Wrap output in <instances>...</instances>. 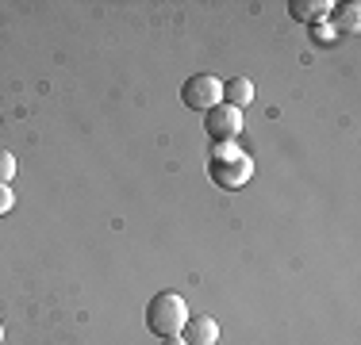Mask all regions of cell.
<instances>
[{
	"label": "cell",
	"instance_id": "12",
	"mask_svg": "<svg viewBox=\"0 0 361 345\" xmlns=\"http://www.w3.org/2000/svg\"><path fill=\"white\" fill-rule=\"evenodd\" d=\"M166 345H185V338H180V334H173V338H166Z\"/></svg>",
	"mask_w": 361,
	"mask_h": 345
},
{
	"label": "cell",
	"instance_id": "7",
	"mask_svg": "<svg viewBox=\"0 0 361 345\" xmlns=\"http://www.w3.org/2000/svg\"><path fill=\"white\" fill-rule=\"evenodd\" d=\"M331 27H334V34H357V27H361V4H334V12H331Z\"/></svg>",
	"mask_w": 361,
	"mask_h": 345
},
{
	"label": "cell",
	"instance_id": "10",
	"mask_svg": "<svg viewBox=\"0 0 361 345\" xmlns=\"http://www.w3.org/2000/svg\"><path fill=\"white\" fill-rule=\"evenodd\" d=\"M12 177H16V158L8 150H0V184H8Z\"/></svg>",
	"mask_w": 361,
	"mask_h": 345
},
{
	"label": "cell",
	"instance_id": "4",
	"mask_svg": "<svg viewBox=\"0 0 361 345\" xmlns=\"http://www.w3.org/2000/svg\"><path fill=\"white\" fill-rule=\"evenodd\" d=\"M204 131L212 134V142H235L238 131H243V111L231 108V104H216V108L208 111V123H204Z\"/></svg>",
	"mask_w": 361,
	"mask_h": 345
},
{
	"label": "cell",
	"instance_id": "9",
	"mask_svg": "<svg viewBox=\"0 0 361 345\" xmlns=\"http://www.w3.org/2000/svg\"><path fill=\"white\" fill-rule=\"evenodd\" d=\"M312 34H315V42H319V46H331V42H338V34H334L331 23H315Z\"/></svg>",
	"mask_w": 361,
	"mask_h": 345
},
{
	"label": "cell",
	"instance_id": "1",
	"mask_svg": "<svg viewBox=\"0 0 361 345\" xmlns=\"http://www.w3.org/2000/svg\"><path fill=\"white\" fill-rule=\"evenodd\" d=\"M208 177L216 180V184L223 188V192H235V188H243L246 180L254 177V161L246 158V153L238 150L235 142H219L216 150H212Z\"/></svg>",
	"mask_w": 361,
	"mask_h": 345
},
{
	"label": "cell",
	"instance_id": "6",
	"mask_svg": "<svg viewBox=\"0 0 361 345\" xmlns=\"http://www.w3.org/2000/svg\"><path fill=\"white\" fill-rule=\"evenodd\" d=\"M180 334H185V345H216L219 341V322L212 315H192Z\"/></svg>",
	"mask_w": 361,
	"mask_h": 345
},
{
	"label": "cell",
	"instance_id": "13",
	"mask_svg": "<svg viewBox=\"0 0 361 345\" xmlns=\"http://www.w3.org/2000/svg\"><path fill=\"white\" fill-rule=\"evenodd\" d=\"M0 341H4V326H0Z\"/></svg>",
	"mask_w": 361,
	"mask_h": 345
},
{
	"label": "cell",
	"instance_id": "11",
	"mask_svg": "<svg viewBox=\"0 0 361 345\" xmlns=\"http://www.w3.org/2000/svg\"><path fill=\"white\" fill-rule=\"evenodd\" d=\"M12 203H16L12 188H8V184H0V215H8V211H12Z\"/></svg>",
	"mask_w": 361,
	"mask_h": 345
},
{
	"label": "cell",
	"instance_id": "2",
	"mask_svg": "<svg viewBox=\"0 0 361 345\" xmlns=\"http://www.w3.org/2000/svg\"><path fill=\"white\" fill-rule=\"evenodd\" d=\"M185 322H188V307L177 291H158L150 299V307H146V326L158 338H173V334L185 330Z\"/></svg>",
	"mask_w": 361,
	"mask_h": 345
},
{
	"label": "cell",
	"instance_id": "8",
	"mask_svg": "<svg viewBox=\"0 0 361 345\" xmlns=\"http://www.w3.org/2000/svg\"><path fill=\"white\" fill-rule=\"evenodd\" d=\"M250 100H254V84L246 81V77H231L227 84H223V104H231V108H250Z\"/></svg>",
	"mask_w": 361,
	"mask_h": 345
},
{
	"label": "cell",
	"instance_id": "5",
	"mask_svg": "<svg viewBox=\"0 0 361 345\" xmlns=\"http://www.w3.org/2000/svg\"><path fill=\"white\" fill-rule=\"evenodd\" d=\"M331 12H334V0H292L288 4V15L296 23H307V27L331 20Z\"/></svg>",
	"mask_w": 361,
	"mask_h": 345
},
{
	"label": "cell",
	"instance_id": "3",
	"mask_svg": "<svg viewBox=\"0 0 361 345\" xmlns=\"http://www.w3.org/2000/svg\"><path fill=\"white\" fill-rule=\"evenodd\" d=\"M180 100L192 111H212L216 104H223V84L212 73H192L185 84H180Z\"/></svg>",
	"mask_w": 361,
	"mask_h": 345
}]
</instances>
